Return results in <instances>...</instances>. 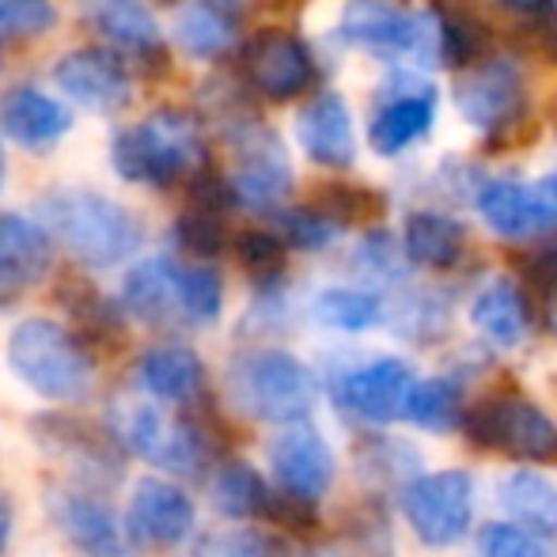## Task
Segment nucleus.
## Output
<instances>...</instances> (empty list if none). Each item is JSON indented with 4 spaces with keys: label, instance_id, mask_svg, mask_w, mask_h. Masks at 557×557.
<instances>
[{
    "label": "nucleus",
    "instance_id": "f257e3e1",
    "mask_svg": "<svg viewBox=\"0 0 557 557\" xmlns=\"http://www.w3.org/2000/svg\"><path fill=\"white\" fill-rule=\"evenodd\" d=\"M42 216L69 255L91 270H111L140 247V221L114 198L96 190H58L42 201Z\"/></svg>",
    "mask_w": 557,
    "mask_h": 557
},
{
    "label": "nucleus",
    "instance_id": "f03ea898",
    "mask_svg": "<svg viewBox=\"0 0 557 557\" xmlns=\"http://www.w3.org/2000/svg\"><path fill=\"white\" fill-rule=\"evenodd\" d=\"M201 160H206L201 125L186 111H171V107L122 129L111 145L117 178L140 186H171L190 175Z\"/></svg>",
    "mask_w": 557,
    "mask_h": 557
},
{
    "label": "nucleus",
    "instance_id": "7ed1b4c3",
    "mask_svg": "<svg viewBox=\"0 0 557 557\" xmlns=\"http://www.w3.org/2000/svg\"><path fill=\"white\" fill-rule=\"evenodd\" d=\"M8 368L23 387L50 403H81L91 387V357L53 319H23L8 337Z\"/></svg>",
    "mask_w": 557,
    "mask_h": 557
},
{
    "label": "nucleus",
    "instance_id": "20e7f679",
    "mask_svg": "<svg viewBox=\"0 0 557 557\" xmlns=\"http://www.w3.org/2000/svg\"><path fill=\"white\" fill-rule=\"evenodd\" d=\"M227 391H232V403L247 418L288 425V421H300L315 410L319 380L293 352L255 349L243 352L227 368Z\"/></svg>",
    "mask_w": 557,
    "mask_h": 557
},
{
    "label": "nucleus",
    "instance_id": "39448f33",
    "mask_svg": "<svg viewBox=\"0 0 557 557\" xmlns=\"http://www.w3.org/2000/svg\"><path fill=\"white\" fill-rule=\"evenodd\" d=\"M462 433L482 451L528 467H557V421L520 391H490L462 413Z\"/></svg>",
    "mask_w": 557,
    "mask_h": 557
},
{
    "label": "nucleus",
    "instance_id": "423d86ee",
    "mask_svg": "<svg viewBox=\"0 0 557 557\" xmlns=\"http://www.w3.org/2000/svg\"><path fill=\"white\" fill-rule=\"evenodd\" d=\"M337 30L349 46L387 61L429 65L441 58V23L395 0H349Z\"/></svg>",
    "mask_w": 557,
    "mask_h": 557
},
{
    "label": "nucleus",
    "instance_id": "0eeeda50",
    "mask_svg": "<svg viewBox=\"0 0 557 557\" xmlns=\"http://www.w3.org/2000/svg\"><path fill=\"white\" fill-rule=\"evenodd\" d=\"M474 478L459 467L418 474L403 490V516L413 539L429 550L459 546L474 528Z\"/></svg>",
    "mask_w": 557,
    "mask_h": 557
},
{
    "label": "nucleus",
    "instance_id": "6e6552de",
    "mask_svg": "<svg viewBox=\"0 0 557 557\" xmlns=\"http://www.w3.org/2000/svg\"><path fill=\"white\" fill-rule=\"evenodd\" d=\"M117 444L148 467L194 474L209 459V436L194 421L171 418L152 403H129L117 410Z\"/></svg>",
    "mask_w": 557,
    "mask_h": 557
},
{
    "label": "nucleus",
    "instance_id": "1a4fd4ad",
    "mask_svg": "<svg viewBox=\"0 0 557 557\" xmlns=\"http://www.w3.org/2000/svg\"><path fill=\"white\" fill-rule=\"evenodd\" d=\"M455 107L482 133L512 129L528 107V81L516 61H478L455 84Z\"/></svg>",
    "mask_w": 557,
    "mask_h": 557
},
{
    "label": "nucleus",
    "instance_id": "9d476101",
    "mask_svg": "<svg viewBox=\"0 0 557 557\" xmlns=\"http://www.w3.org/2000/svg\"><path fill=\"white\" fill-rule=\"evenodd\" d=\"M270 470L281 493L315 505L334 490L337 459L326 436L308 418H300L281 425V433L270 441Z\"/></svg>",
    "mask_w": 557,
    "mask_h": 557
},
{
    "label": "nucleus",
    "instance_id": "9b49d317",
    "mask_svg": "<svg viewBox=\"0 0 557 557\" xmlns=\"http://www.w3.org/2000/svg\"><path fill=\"white\" fill-rule=\"evenodd\" d=\"M413 368L403 357H372L345 368L334 380V403L349 418L368 425H391L403 418V403L413 387Z\"/></svg>",
    "mask_w": 557,
    "mask_h": 557
},
{
    "label": "nucleus",
    "instance_id": "f8f14e48",
    "mask_svg": "<svg viewBox=\"0 0 557 557\" xmlns=\"http://www.w3.org/2000/svg\"><path fill=\"white\" fill-rule=\"evenodd\" d=\"M194 500L163 478H145L125 505V535L140 550H171L194 531Z\"/></svg>",
    "mask_w": 557,
    "mask_h": 557
},
{
    "label": "nucleus",
    "instance_id": "ddd939ff",
    "mask_svg": "<svg viewBox=\"0 0 557 557\" xmlns=\"http://www.w3.org/2000/svg\"><path fill=\"white\" fill-rule=\"evenodd\" d=\"M243 73L258 96L285 103L311 88L315 61H311L308 46L288 30H258L243 50Z\"/></svg>",
    "mask_w": 557,
    "mask_h": 557
},
{
    "label": "nucleus",
    "instance_id": "4468645a",
    "mask_svg": "<svg viewBox=\"0 0 557 557\" xmlns=\"http://www.w3.org/2000/svg\"><path fill=\"white\" fill-rule=\"evenodd\" d=\"M227 186H232V198L247 209H277L293 190V163L285 156V145L262 125H243L239 160Z\"/></svg>",
    "mask_w": 557,
    "mask_h": 557
},
{
    "label": "nucleus",
    "instance_id": "2eb2a0df",
    "mask_svg": "<svg viewBox=\"0 0 557 557\" xmlns=\"http://www.w3.org/2000/svg\"><path fill=\"white\" fill-rule=\"evenodd\" d=\"M50 516L58 531L84 557H129L133 543L125 535V523L88 490H53Z\"/></svg>",
    "mask_w": 557,
    "mask_h": 557
},
{
    "label": "nucleus",
    "instance_id": "dca6fc26",
    "mask_svg": "<svg viewBox=\"0 0 557 557\" xmlns=\"http://www.w3.org/2000/svg\"><path fill=\"white\" fill-rule=\"evenodd\" d=\"M53 81H58V88L65 91V96H73L81 107L99 111V114L122 111L133 91L129 73H125L122 61L107 50H96V46L65 53V58L58 61V69H53Z\"/></svg>",
    "mask_w": 557,
    "mask_h": 557
},
{
    "label": "nucleus",
    "instance_id": "f3484780",
    "mask_svg": "<svg viewBox=\"0 0 557 557\" xmlns=\"http://www.w3.org/2000/svg\"><path fill=\"white\" fill-rule=\"evenodd\" d=\"M296 140L323 168H352L357 137H352V111L337 91L315 96L296 117Z\"/></svg>",
    "mask_w": 557,
    "mask_h": 557
},
{
    "label": "nucleus",
    "instance_id": "a211bd4d",
    "mask_svg": "<svg viewBox=\"0 0 557 557\" xmlns=\"http://www.w3.org/2000/svg\"><path fill=\"white\" fill-rule=\"evenodd\" d=\"M470 323L474 331L493 345V349H516L523 345V337L531 331V308L528 296L520 293V285L508 277H493L490 285L478 288V296L470 300Z\"/></svg>",
    "mask_w": 557,
    "mask_h": 557
},
{
    "label": "nucleus",
    "instance_id": "6ab92c4d",
    "mask_svg": "<svg viewBox=\"0 0 557 557\" xmlns=\"http://www.w3.org/2000/svg\"><path fill=\"white\" fill-rule=\"evenodd\" d=\"M137 380L160 403L190 406L206 391V368H201L198 352L186 349V345H156L140 357Z\"/></svg>",
    "mask_w": 557,
    "mask_h": 557
},
{
    "label": "nucleus",
    "instance_id": "aec40b11",
    "mask_svg": "<svg viewBox=\"0 0 557 557\" xmlns=\"http://www.w3.org/2000/svg\"><path fill=\"white\" fill-rule=\"evenodd\" d=\"M73 125V114L58 99L35 88H12L0 103V129L23 148H46L61 140Z\"/></svg>",
    "mask_w": 557,
    "mask_h": 557
},
{
    "label": "nucleus",
    "instance_id": "412c9836",
    "mask_svg": "<svg viewBox=\"0 0 557 557\" xmlns=\"http://www.w3.org/2000/svg\"><path fill=\"white\" fill-rule=\"evenodd\" d=\"M239 27H243V0H190L178 12L175 35L186 53H194L201 61H213L224 50H232V42L239 38Z\"/></svg>",
    "mask_w": 557,
    "mask_h": 557
},
{
    "label": "nucleus",
    "instance_id": "4be33fe9",
    "mask_svg": "<svg viewBox=\"0 0 557 557\" xmlns=\"http://www.w3.org/2000/svg\"><path fill=\"white\" fill-rule=\"evenodd\" d=\"M436 122V99L433 88H421V91H406V96L391 99L380 114L372 117L368 125V140L380 156H403L406 148H413L418 140L429 137Z\"/></svg>",
    "mask_w": 557,
    "mask_h": 557
},
{
    "label": "nucleus",
    "instance_id": "5701e85b",
    "mask_svg": "<svg viewBox=\"0 0 557 557\" xmlns=\"http://www.w3.org/2000/svg\"><path fill=\"white\" fill-rule=\"evenodd\" d=\"M122 304L133 319L148 326H171L178 315V296H175V262L171 258H148V262L133 265L125 273Z\"/></svg>",
    "mask_w": 557,
    "mask_h": 557
},
{
    "label": "nucleus",
    "instance_id": "b1692460",
    "mask_svg": "<svg viewBox=\"0 0 557 557\" xmlns=\"http://www.w3.org/2000/svg\"><path fill=\"white\" fill-rule=\"evenodd\" d=\"M467 250V227L455 216L436 209H418L406 216L403 227V255L421 270H451Z\"/></svg>",
    "mask_w": 557,
    "mask_h": 557
},
{
    "label": "nucleus",
    "instance_id": "393cba45",
    "mask_svg": "<svg viewBox=\"0 0 557 557\" xmlns=\"http://www.w3.org/2000/svg\"><path fill=\"white\" fill-rule=\"evenodd\" d=\"M500 508L508 520L535 531L543 539H557V482L539 474V467H520L500 482Z\"/></svg>",
    "mask_w": 557,
    "mask_h": 557
},
{
    "label": "nucleus",
    "instance_id": "a878e982",
    "mask_svg": "<svg viewBox=\"0 0 557 557\" xmlns=\"http://www.w3.org/2000/svg\"><path fill=\"white\" fill-rule=\"evenodd\" d=\"M0 265L20 288L42 281L53 265V243L46 227L20 213H0Z\"/></svg>",
    "mask_w": 557,
    "mask_h": 557
},
{
    "label": "nucleus",
    "instance_id": "bb28decb",
    "mask_svg": "<svg viewBox=\"0 0 557 557\" xmlns=\"http://www.w3.org/2000/svg\"><path fill=\"white\" fill-rule=\"evenodd\" d=\"M462 413H467V398L462 387L447 375H425L413 380L410 395L403 403V418L410 425L425 429V433H459Z\"/></svg>",
    "mask_w": 557,
    "mask_h": 557
},
{
    "label": "nucleus",
    "instance_id": "cd10ccee",
    "mask_svg": "<svg viewBox=\"0 0 557 557\" xmlns=\"http://www.w3.org/2000/svg\"><path fill=\"white\" fill-rule=\"evenodd\" d=\"M270 485L258 474L250 462H224L216 470L213 485H209V497H213V508L227 520H255V516H265V505H270Z\"/></svg>",
    "mask_w": 557,
    "mask_h": 557
},
{
    "label": "nucleus",
    "instance_id": "c85d7f7f",
    "mask_svg": "<svg viewBox=\"0 0 557 557\" xmlns=\"http://www.w3.org/2000/svg\"><path fill=\"white\" fill-rule=\"evenodd\" d=\"M96 27L129 53L160 50V27H156V20L140 0H99Z\"/></svg>",
    "mask_w": 557,
    "mask_h": 557
},
{
    "label": "nucleus",
    "instance_id": "c756f323",
    "mask_svg": "<svg viewBox=\"0 0 557 557\" xmlns=\"http://www.w3.org/2000/svg\"><path fill=\"white\" fill-rule=\"evenodd\" d=\"M315 319L331 331L364 334L383 323V300L364 288H323L315 296Z\"/></svg>",
    "mask_w": 557,
    "mask_h": 557
},
{
    "label": "nucleus",
    "instance_id": "7c9ffc66",
    "mask_svg": "<svg viewBox=\"0 0 557 557\" xmlns=\"http://www.w3.org/2000/svg\"><path fill=\"white\" fill-rule=\"evenodd\" d=\"M175 296L178 315L194 326H209L224 311V285L209 265H175Z\"/></svg>",
    "mask_w": 557,
    "mask_h": 557
},
{
    "label": "nucleus",
    "instance_id": "2f4dec72",
    "mask_svg": "<svg viewBox=\"0 0 557 557\" xmlns=\"http://www.w3.org/2000/svg\"><path fill=\"white\" fill-rule=\"evenodd\" d=\"M478 554L482 557H557L554 550V539H543L535 531L520 528L512 520H493L482 523L478 531Z\"/></svg>",
    "mask_w": 557,
    "mask_h": 557
},
{
    "label": "nucleus",
    "instance_id": "473e14b6",
    "mask_svg": "<svg viewBox=\"0 0 557 557\" xmlns=\"http://www.w3.org/2000/svg\"><path fill=\"white\" fill-rule=\"evenodd\" d=\"M58 23L53 0H0V42L38 38Z\"/></svg>",
    "mask_w": 557,
    "mask_h": 557
},
{
    "label": "nucleus",
    "instance_id": "72a5a7b5",
    "mask_svg": "<svg viewBox=\"0 0 557 557\" xmlns=\"http://www.w3.org/2000/svg\"><path fill=\"white\" fill-rule=\"evenodd\" d=\"M285 255H288L285 239L273 235V232H262V227L243 232L239 239H235V258H239V265L255 281L281 277V270H285Z\"/></svg>",
    "mask_w": 557,
    "mask_h": 557
},
{
    "label": "nucleus",
    "instance_id": "f704fd0d",
    "mask_svg": "<svg viewBox=\"0 0 557 557\" xmlns=\"http://www.w3.org/2000/svg\"><path fill=\"white\" fill-rule=\"evenodd\" d=\"M175 235L178 243H183L190 255L198 258H216L224 250V213H216V209H201V206H190L183 216H178L175 224Z\"/></svg>",
    "mask_w": 557,
    "mask_h": 557
},
{
    "label": "nucleus",
    "instance_id": "c9c22d12",
    "mask_svg": "<svg viewBox=\"0 0 557 557\" xmlns=\"http://www.w3.org/2000/svg\"><path fill=\"white\" fill-rule=\"evenodd\" d=\"M342 232V224H334L326 213H319L315 206L311 209H293V213H281V239L285 247L296 250H323L331 247Z\"/></svg>",
    "mask_w": 557,
    "mask_h": 557
},
{
    "label": "nucleus",
    "instance_id": "e433bc0d",
    "mask_svg": "<svg viewBox=\"0 0 557 557\" xmlns=\"http://www.w3.org/2000/svg\"><path fill=\"white\" fill-rule=\"evenodd\" d=\"M364 478L375 482H403V490L413 482V467H418V451H410L403 441H372L360 459Z\"/></svg>",
    "mask_w": 557,
    "mask_h": 557
},
{
    "label": "nucleus",
    "instance_id": "4c0bfd02",
    "mask_svg": "<svg viewBox=\"0 0 557 557\" xmlns=\"http://www.w3.org/2000/svg\"><path fill=\"white\" fill-rule=\"evenodd\" d=\"M557 227V171L523 183V239H535Z\"/></svg>",
    "mask_w": 557,
    "mask_h": 557
},
{
    "label": "nucleus",
    "instance_id": "58836bf2",
    "mask_svg": "<svg viewBox=\"0 0 557 557\" xmlns=\"http://www.w3.org/2000/svg\"><path fill=\"white\" fill-rule=\"evenodd\" d=\"M482 27L474 20H441V58L447 65H470L482 53Z\"/></svg>",
    "mask_w": 557,
    "mask_h": 557
},
{
    "label": "nucleus",
    "instance_id": "ea45409f",
    "mask_svg": "<svg viewBox=\"0 0 557 557\" xmlns=\"http://www.w3.org/2000/svg\"><path fill=\"white\" fill-rule=\"evenodd\" d=\"M194 557H285L277 543L262 535H247V531H224V535H209L206 543L194 550Z\"/></svg>",
    "mask_w": 557,
    "mask_h": 557
},
{
    "label": "nucleus",
    "instance_id": "a19ab883",
    "mask_svg": "<svg viewBox=\"0 0 557 557\" xmlns=\"http://www.w3.org/2000/svg\"><path fill=\"white\" fill-rule=\"evenodd\" d=\"M315 209L331 216L334 224H349V221H360V216H372L375 198L368 190H357V186H331V190L315 201Z\"/></svg>",
    "mask_w": 557,
    "mask_h": 557
},
{
    "label": "nucleus",
    "instance_id": "79ce46f5",
    "mask_svg": "<svg viewBox=\"0 0 557 557\" xmlns=\"http://www.w3.org/2000/svg\"><path fill=\"white\" fill-rule=\"evenodd\" d=\"M357 262L360 270H368L372 277H398L403 273V258H398V247L391 243L387 232H372L364 235L357 250Z\"/></svg>",
    "mask_w": 557,
    "mask_h": 557
},
{
    "label": "nucleus",
    "instance_id": "37998d69",
    "mask_svg": "<svg viewBox=\"0 0 557 557\" xmlns=\"http://www.w3.org/2000/svg\"><path fill=\"white\" fill-rule=\"evenodd\" d=\"M539 46H543V53H550L557 61V12H543L539 15Z\"/></svg>",
    "mask_w": 557,
    "mask_h": 557
},
{
    "label": "nucleus",
    "instance_id": "c03bdc74",
    "mask_svg": "<svg viewBox=\"0 0 557 557\" xmlns=\"http://www.w3.org/2000/svg\"><path fill=\"white\" fill-rule=\"evenodd\" d=\"M8 535H12V500L0 497V554L8 546Z\"/></svg>",
    "mask_w": 557,
    "mask_h": 557
},
{
    "label": "nucleus",
    "instance_id": "a18cd8bd",
    "mask_svg": "<svg viewBox=\"0 0 557 557\" xmlns=\"http://www.w3.org/2000/svg\"><path fill=\"white\" fill-rule=\"evenodd\" d=\"M505 8H512V12H539L543 8V0H500Z\"/></svg>",
    "mask_w": 557,
    "mask_h": 557
},
{
    "label": "nucleus",
    "instance_id": "49530a36",
    "mask_svg": "<svg viewBox=\"0 0 557 557\" xmlns=\"http://www.w3.org/2000/svg\"><path fill=\"white\" fill-rule=\"evenodd\" d=\"M15 293H20V285H15V281L4 273V265H0V300H8V296H15Z\"/></svg>",
    "mask_w": 557,
    "mask_h": 557
},
{
    "label": "nucleus",
    "instance_id": "de8ad7c7",
    "mask_svg": "<svg viewBox=\"0 0 557 557\" xmlns=\"http://www.w3.org/2000/svg\"><path fill=\"white\" fill-rule=\"evenodd\" d=\"M546 293H550V319L557 323V277L550 281V285H546Z\"/></svg>",
    "mask_w": 557,
    "mask_h": 557
},
{
    "label": "nucleus",
    "instance_id": "09e8293b",
    "mask_svg": "<svg viewBox=\"0 0 557 557\" xmlns=\"http://www.w3.org/2000/svg\"><path fill=\"white\" fill-rule=\"evenodd\" d=\"M8 178V160H4V148H0V186H4Z\"/></svg>",
    "mask_w": 557,
    "mask_h": 557
}]
</instances>
